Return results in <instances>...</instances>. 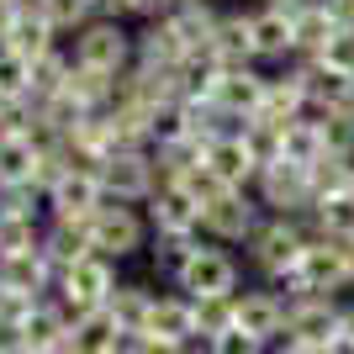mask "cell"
<instances>
[{
    "label": "cell",
    "mask_w": 354,
    "mask_h": 354,
    "mask_svg": "<svg viewBox=\"0 0 354 354\" xmlns=\"http://www.w3.org/2000/svg\"><path fill=\"white\" fill-rule=\"evenodd\" d=\"M307 243H312L307 222H296V217H265L243 249H249V265L259 270L265 281H281V275H291V270H296V259H301Z\"/></svg>",
    "instance_id": "1"
},
{
    "label": "cell",
    "mask_w": 354,
    "mask_h": 354,
    "mask_svg": "<svg viewBox=\"0 0 354 354\" xmlns=\"http://www.w3.org/2000/svg\"><path fill=\"white\" fill-rule=\"evenodd\" d=\"M80 69H95V74H127L138 59L133 48V32L122 27V21H106V16H95V21H85V27L74 32V53H69Z\"/></svg>",
    "instance_id": "2"
},
{
    "label": "cell",
    "mask_w": 354,
    "mask_h": 354,
    "mask_svg": "<svg viewBox=\"0 0 354 354\" xmlns=\"http://www.w3.org/2000/svg\"><path fill=\"white\" fill-rule=\"evenodd\" d=\"M254 196H259L265 217H296V222H307L312 207H317L312 175H307V169H296V164H286V159L265 164V169L254 175Z\"/></svg>",
    "instance_id": "3"
},
{
    "label": "cell",
    "mask_w": 354,
    "mask_h": 354,
    "mask_svg": "<svg viewBox=\"0 0 354 354\" xmlns=\"http://www.w3.org/2000/svg\"><path fill=\"white\" fill-rule=\"evenodd\" d=\"M101 191L106 201H122V207H143L148 196L159 191V169H153V148H111L101 159Z\"/></svg>",
    "instance_id": "4"
},
{
    "label": "cell",
    "mask_w": 354,
    "mask_h": 354,
    "mask_svg": "<svg viewBox=\"0 0 354 354\" xmlns=\"http://www.w3.org/2000/svg\"><path fill=\"white\" fill-rule=\"evenodd\" d=\"M148 249V217L138 207H122V201H106L95 217H90V254H101L111 265L133 259Z\"/></svg>",
    "instance_id": "5"
},
{
    "label": "cell",
    "mask_w": 354,
    "mask_h": 354,
    "mask_svg": "<svg viewBox=\"0 0 354 354\" xmlns=\"http://www.w3.org/2000/svg\"><path fill=\"white\" fill-rule=\"evenodd\" d=\"M238 281H243V270L222 243H196V254L175 275V291L191 301H212V296H238Z\"/></svg>",
    "instance_id": "6"
},
{
    "label": "cell",
    "mask_w": 354,
    "mask_h": 354,
    "mask_svg": "<svg viewBox=\"0 0 354 354\" xmlns=\"http://www.w3.org/2000/svg\"><path fill=\"white\" fill-rule=\"evenodd\" d=\"M117 265L111 259H101V254H85L80 265H69L59 275V286H53V296L64 301V312L69 317H85V312H101L106 301H111V291H117Z\"/></svg>",
    "instance_id": "7"
},
{
    "label": "cell",
    "mask_w": 354,
    "mask_h": 354,
    "mask_svg": "<svg viewBox=\"0 0 354 354\" xmlns=\"http://www.w3.org/2000/svg\"><path fill=\"white\" fill-rule=\"evenodd\" d=\"M259 222H265V207H259L254 191H222L217 201L201 212V233H207V243H222V249H227V243H249Z\"/></svg>",
    "instance_id": "8"
},
{
    "label": "cell",
    "mask_w": 354,
    "mask_h": 354,
    "mask_svg": "<svg viewBox=\"0 0 354 354\" xmlns=\"http://www.w3.org/2000/svg\"><path fill=\"white\" fill-rule=\"evenodd\" d=\"M344 328V307L339 296H296L286 301V339L307 344V349H328Z\"/></svg>",
    "instance_id": "9"
},
{
    "label": "cell",
    "mask_w": 354,
    "mask_h": 354,
    "mask_svg": "<svg viewBox=\"0 0 354 354\" xmlns=\"http://www.w3.org/2000/svg\"><path fill=\"white\" fill-rule=\"evenodd\" d=\"M233 328L249 333V339H259L265 349H275V344L286 339V296L270 291V286H243V291H238Z\"/></svg>",
    "instance_id": "10"
},
{
    "label": "cell",
    "mask_w": 354,
    "mask_h": 354,
    "mask_svg": "<svg viewBox=\"0 0 354 354\" xmlns=\"http://www.w3.org/2000/svg\"><path fill=\"white\" fill-rule=\"evenodd\" d=\"M43 207H48V222H90L106 207L101 175L95 169H64V180L43 196Z\"/></svg>",
    "instance_id": "11"
},
{
    "label": "cell",
    "mask_w": 354,
    "mask_h": 354,
    "mask_svg": "<svg viewBox=\"0 0 354 354\" xmlns=\"http://www.w3.org/2000/svg\"><path fill=\"white\" fill-rule=\"evenodd\" d=\"M265 80L270 74L259 64H238V69H217L212 74V106L233 122H249L265 101Z\"/></svg>",
    "instance_id": "12"
},
{
    "label": "cell",
    "mask_w": 354,
    "mask_h": 354,
    "mask_svg": "<svg viewBox=\"0 0 354 354\" xmlns=\"http://www.w3.org/2000/svg\"><path fill=\"white\" fill-rule=\"evenodd\" d=\"M143 207H148L143 217H148V233L153 238H201V207L180 185H159Z\"/></svg>",
    "instance_id": "13"
},
{
    "label": "cell",
    "mask_w": 354,
    "mask_h": 354,
    "mask_svg": "<svg viewBox=\"0 0 354 354\" xmlns=\"http://www.w3.org/2000/svg\"><path fill=\"white\" fill-rule=\"evenodd\" d=\"M143 339H159V344H191L201 339V323H196V301L191 296H153L148 307V323H143Z\"/></svg>",
    "instance_id": "14"
},
{
    "label": "cell",
    "mask_w": 354,
    "mask_h": 354,
    "mask_svg": "<svg viewBox=\"0 0 354 354\" xmlns=\"http://www.w3.org/2000/svg\"><path fill=\"white\" fill-rule=\"evenodd\" d=\"M296 74H301V85H307L312 117L339 111V106H354V74L333 69V64H323V59H301V64H296Z\"/></svg>",
    "instance_id": "15"
},
{
    "label": "cell",
    "mask_w": 354,
    "mask_h": 354,
    "mask_svg": "<svg viewBox=\"0 0 354 354\" xmlns=\"http://www.w3.org/2000/svg\"><path fill=\"white\" fill-rule=\"evenodd\" d=\"M0 48L16 53L21 64H37V59H48V53H59V32L48 27V16L37 11V6H21L16 21H11V32L0 37Z\"/></svg>",
    "instance_id": "16"
},
{
    "label": "cell",
    "mask_w": 354,
    "mask_h": 354,
    "mask_svg": "<svg viewBox=\"0 0 354 354\" xmlns=\"http://www.w3.org/2000/svg\"><path fill=\"white\" fill-rule=\"evenodd\" d=\"M307 85H301V74L286 69V74H270L265 80V101H259V111H254L249 122H270V127H286V122L307 117Z\"/></svg>",
    "instance_id": "17"
},
{
    "label": "cell",
    "mask_w": 354,
    "mask_h": 354,
    "mask_svg": "<svg viewBox=\"0 0 354 354\" xmlns=\"http://www.w3.org/2000/svg\"><path fill=\"white\" fill-rule=\"evenodd\" d=\"M207 169L227 185V191H254V175H259V159L254 148L243 143V133H227L207 148Z\"/></svg>",
    "instance_id": "18"
},
{
    "label": "cell",
    "mask_w": 354,
    "mask_h": 354,
    "mask_svg": "<svg viewBox=\"0 0 354 354\" xmlns=\"http://www.w3.org/2000/svg\"><path fill=\"white\" fill-rule=\"evenodd\" d=\"M0 286H6V291H21V296H53L59 270L48 265L43 249H32V254H0Z\"/></svg>",
    "instance_id": "19"
},
{
    "label": "cell",
    "mask_w": 354,
    "mask_h": 354,
    "mask_svg": "<svg viewBox=\"0 0 354 354\" xmlns=\"http://www.w3.org/2000/svg\"><path fill=\"white\" fill-rule=\"evenodd\" d=\"M133 48H138L133 64H148V69H185V64H191V53H185V43H180V32H175L169 16L148 21L143 32H133Z\"/></svg>",
    "instance_id": "20"
},
{
    "label": "cell",
    "mask_w": 354,
    "mask_h": 354,
    "mask_svg": "<svg viewBox=\"0 0 354 354\" xmlns=\"http://www.w3.org/2000/svg\"><path fill=\"white\" fill-rule=\"evenodd\" d=\"M69 328H74V317L64 312V301L59 296H43V301L32 307V317L21 323V344H27V354L64 349V344H69Z\"/></svg>",
    "instance_id": "21"
},
{
    "label": "cell",
    "mask_w": 354,
    "mask_h": 354,
    "mask_svg": "<svg viewBox=\"0 0 354 354\" xmlns=\"http://www.w3.org/2000/svg\"><path fill=\"white\" fill-rule=\"evenodd\" d=\"M286 16H291V32H296V64L301 59H323L328 37H333V16L317 6V0H291V6H281Z\"/></svg>",
    "instance_id": "22"
},
{
    "label": "cell",
    "mask_w": 354,
    "mask_h": 354,
    "mask_svg": "<svg viewBox=\"0 0 354 354\" xmlns=\"http://www.w3.org/2000/svg\"><path fill=\"white\" fill-rule=\"evenodd\" d=\"M249 21H254V64L296 59V32L281 6H259V11H249Z\"/></svg>",
    "instance_id": "23"
},
{
    "label": "cell",
    "mask_w": 354,
    "mask_h": 354,
    "mask_svg": "<svg viewBox=\"0 0 354 354\" xmlns=\"http://www.w3.org/2000/svg\"><path fill=\"white\" fill-rule=\"evenodd\" d=\"M212 64H217V69L254 64V21H249V11H222L217 37H212Z\"/></svg>",
    "instance_id": "24"
},
{
    "label": "cell",
    "mask_w": 354,
    "mask_h": 354,
    "mask_svg": "<svg viewBox=\"0 0 354 354\" xmlns=\"http://www.w3.org/2000/svg\"><path fill=\"white\" fill-rule=\"evenodd\" d=\"M169 21H175V32H180V43H185V53H191V59H212V37H217V21H222V11L212 6V0L175 6V11H169Z\"/></svg>",
    "instance_id": "25"
},
{
    "label": "cell",
    "mask_w": 354,
    "mask_h": 354,
    "mask_svg": "<svg viewBox=\"0 0 354 354\" xmlns=\"http://www.w3.org/2000/svg\"><path fill=\"white\" fill-rule=\"evenodd\" d=\"M122 333L117 323H111V312H85V317H74V328H69V344H64V354H111V349H122Z\"/></svg>",
    "instance_id": "26"
},
{
    "label": "cell",
    "mask_w": 354,
    "mask_h": 354,
    "mask_svg": "<svg viewBox=\"0 0 354 354\" xmlns=\"http://www.w3.org/2000/svg\"><path fill=\"white\" fill-rule=\"evenodd\" d=\"M323 153H328V143H323V122L312 117V111L281 127V159H286V164H296V169H312Z\"/></svg>",
    "instance_id": "27"
},
{
    "label": "cell",
    "mask_w": 354,
    "mask_h": 354,
    "mask_svg": "<svg viewBox=\"0 0 354 354\" xmlns=\"http://www.w3.org/2000/svg\"><path fill=\"white\" fill-rule=\"evenodd\" d=\"M43 254H48V265L59 270H69V265H80L90 254V222H48L43 227Z\"/></svg>",
    "instance_id": "28"
},
{
    "label": "cell",
    "mask_w": 354,
    "mask_h": 354,
    "mask_svg": "<svg viewBox=\"0 0 354 354\" xmlns=\"http://www.w3.org/2000/svg\"><path fill=\"white\" fill-rule=\"evenodd\" d=\"M153 296L159 291H148L143 281H122L117 291H111V301H106V312H111V323L133 339V333H143V323H148V307H153Z\"/></svg>",
    "instance_id": "29"
},
{
    "label": "cell",
    "mask_w": 354,
    "mask_h": 354,
    "mask_svg": "<svg viewBox=\"0 0 354 354\" xmlns=\"http://www.w3.org/2000/svg\"><path fill=\"white\" fill-rule=\"evenodd\" d=\"M32 169H37V148L21 138V127L0 138V185H32Z\"/></svg>",
    "instance_id": "30"
},
{
    "label": "cell",
    "mask_w": 354,
    "mask_h": 354,
    "mask_svg": "<svg viewBox=\"0 0 354 354\" xmlns=\"http://www.w3.org/2000/svg\"><path fill=\"white\" fill-rule=\"evenodd\" d=\"M307 175H312V191H317V196L354 191V159H339V153H323V159L312 164Z\"/></svg>",
    "instance_id": "31"
},
{
    "label": "cell",
    "mask_w": 354,
    "mask_h": 354,
    "mask_svg": "<svg viewBox=\"0 0 354 354\" xmlns=\"http://www.w3.org/2000/svg\"><path fill=\"white\" fill-rule=\"evenodd\" d=\"M43 249V222L37 217H0V254H32Z\"/></svg>",
    "instance_id": "32"
},
{
    "label": "cell",
    "mask_w": 354,
    "mask_h": 354,
    "mask_svg": "<svg viewBox=\"0 0 354 354\" xmlns=\"http://www.w3.org/2000/svg\"><path fill=\"white\" fill-rule=\"evenodd\" d=\"M32 95V64H21L16 53L0 48V101L6 106H27Z\"/></svg>",
    "instance_id": "33"
},
{
    "label": "cell",
    "mask_w": 354,
    "mask_h": 354,
    "mask_svg": "<svg viewBox=\"0 0 354 354\" xmlns=\"http://www.w3.org/2000/svg\"><path fill=\"white\" fill-rule=\"evenodd\" d=\"M196 243H201V238H153L148 259H153V270H159L164 281H175L180 270H185V259L196 254Z\"/></svg>",
    "instance_id": "34"
},
{
    "label": "cell",
    "mask_w": 354,
    "mask_h": 354,
    "mask_svg": "<svg viewBox=\"0 0 354 354\" xmlns=\"http://www.w3.org/2000/svg\"><path fill=\"white\" fill-rule=\"evenodd\" d=\"M37 11L48 16L53 32H80L85 21H95V6H90V0H37Z\"/></svg>",
    "instance_id": "35"
},
{
    "label": "cell",
    "mask_w": 354,
    "mask_h": 354,
    "mask_svg": "<svg viewBox=\"0 0 354 354\" xmlns=\"http://www.w3.org/2000/svg\"><path fill=\"white\" fill-rule=\"evenodd\" d=\"M323 143L328 153H339V159H354V106H339V111H323Z\"/></svg>",
    "instance_id": "36"
},
{
    "label": "cell",
    "mask_w": 354,
    "mask_h": 354,
    "mask_svg": "<svg viewBox=\"0 0 354 354\" xmlns=\"http://www.w3.org/2000/svg\"><path fill=\"white\" fill-rule=\"evenodd\" d=\"M233 312H238V296H212V301H196V323L207 339H217L233 328Z\"/></svg>",
    "instance_id": "37"
},
{
    "label": "cell",
    "mask_w": 354,
    "mask_h": 354,
    "mask_svg": "<svg viewBox=\"0 0 354 354\" xmlns=\"http://www.w3.org/2000/svg\"><path fill=\"white\" fill-rule=\"evenodd\" d=\"M180 191H185V196H191V201H196V207L207 212L212 201H217V196L227 191V185H222V180H217V175H212V169H207V159H201V164H196V169H191V175L180 180Z\"/></svg>",
    "instance_id": "38"
},
{
    "label": "cell",
    "mask_w": 354,
    "mask_h": 354,
    "mask_svg": "<svg viewBox=\"0 0 354 354\" xmlns=\"http://www.w3.org/2000/svg\"><path fill=\"white\" fill-rule=\"evenodd\" d=\"M37 185H0V217H37Z\"/></svg>",
    "instance_id": "39"
},
{
    "label": "cell",
    "mask_w": 354,
    "mask_h": 354,
    "mask_svg": "<svg viewBox=\"0 0 354 354\" xmlns=\"http://www.w3.org/2000/svg\"><path fill=\"white\" fill-rule=\"evenodd\" d=\"M37 301H43V296H21V291H6V286H0V328H16V333H21V323L32 317Z\"/></svg>",
    "instance_id": "40"
},
{
    "label": "cell",
    "mask_w": 354,
    "mask_h": 354,
    "mask_svg": "<svg viewBox=\"0 0 354 354\" xmlns=\"http://www.w3.org/2000/svg\"><path fill=\"white\" fill-rule=\"evenodd\" d=\"M323 64H333V69L354 74V27H339L333 37H328V48H323Z\"/></svg>",
    "instance_id": "41"
},
{
    "label": "cell",
    "mask_w": 354,
    "mask_h": 354,
    "mask_svg": "<svg viewBox=\"0 0 354 354\" xmlns=\"http://www.w3.org/2000/svg\"><path fill=\"white\" fill-rule=\"evenodd\" d=\"M212 354H270L259 339H249V333H238V328H227V333H217L212 339Z\"/></svg>",
    "instance_id": "42"
},
{
    "label": "cell",
    "mask_w": 354,
    "mask_h": 354,
    "mask_svg": "<svg viewBox=\"0 0 354 354\" xmlns=\"http://www.w3.org/2000/svg\"><path fill=\"white\" fill-rule=\"evenodd\" d=\"M169 11H175V0H127V16H143V21H159Z\"/></svg>",
    "instance_id": "43"
},
{
    "label": "cell",
    "mask_w": 354,
    "mask_h": 354,
    "mask_svg": "<svg viewBox=\"0 0 354 354\" xmlns=\"http://www.w3.org/2000/svg\"><path fill=\"white\" fill-rule=\"evenodd\" d=\"M328 16H333V27H354V0H317Z\"/></svg>",
    "instance_id": "44"
},
{
    "label": "cell",
    "mask_w": 354,
    "mask_h": 354,
    "mask_svg": "<svg viewBox=\"0 0 354 354\" xmlns=\"http://www.w3.org/2000/svg\"><path fill=\"white\" fill-rule=\"evenodd\" d=\"M95 6V16H106V21H122L127 16V0H90Z\"/></svg>",
    "instance_id": "45"
},
{
    "label": "cell",
    "mask_w": 354,
    "mask_h": 354,
    "mask_svg": "<svg viewBox=\"0 0 354 354\" xmlns=\"http://www.w3.org/2000/svg\"><path fill=\"white\" fill-rule=\"evenodd\" d=\"M270 354H323V349H307V344H291V339H281Z\"/></svg>",
    "instance_id": "46"
},
{
    "label": "cell",
    "mask_w": 354,
    "mask_h": 354,
    "mask_svg": "<svg viewBox=\"0 0 354 354\" xmlns=\"http://www.w3.org/2000/svg\"><path fill=\"white\" fill-rule=\"evenodd\" d=\"M323 354H354V344H349V339H344V333H339V339L328 344V349H323Z\"/></svg>",
    "instance_id": "47"
},
{
    "label": "cell",
    "mask_w": 354,
    "mask_h": 354,
    "mask_svg": "<svg viewBox=\"0 0 354 354\" xmlns=\"http://www.w3.org/2000/svg\"><path fill=\"white\" fill-rule=\"evenodd\" d=\"M339 333H344V339L354 344V307H344V328H339Z\"/></svg>",
    "instance_id": "48"
},
{
    "label": "cell",
    "mask_w": 354,
    "mask_h": 354,
    "mask_svg": "<svg viewBox=\"0 0 354 354\" xmlns=\"http://www.w3.org/2000/svg\"><path fill=\"white\" fill-rule=\"evenodd\" d=\"M344 259H349V281H354V238L344 243Z\"/></svg>",
    "instance_id": "49"
},
{
    "label": "cell",
    "mask_w": 354,
    "mask_h": 354,
    "mask_svg": "<svg viewBox=\"0 0 354 354\" xmlns=\"http://www.w3.org/2000/svg\"><path fill=\"white\" fill-rule=\"evenodd\" d=\"M265 6H291V0H265Z\"/></svg>",
    "instance_id": "50"
},
{
    "label": "cell",
    "mask_w": 354,
    "mask_h": 354,
    "mask_svg": "<svg viewBox=\"0 0 354 354\" xmlns=\"http://www.w3.org/2000/svg\"><path fill=\"white\" fill-rule=\"evenodd\" d=\"M175 6H196V0H175Z\"/></svg>",
    "instance_id": "51"
},
{
    "label": "cell",
    "mask_w": 354,
    "mask_h": 354,
    "mask_svg": "<svg viewBox=\"0 0 354 354\" xmlns=\"http://www.w3.org/2000/svg\"><path fill=\"white\" fill-rule=\"evenodd\" d=\"M48 354H64V349H48Z\"/></svg>",
    "instance_id": "52"
},
{
    "label": "cell",
    "mask_w": 354,
    "mask_h": 354,
    "mask_svg": "<svg viewBox=\"0 0 354 354\" xmlns=\"http://www.w3.org/2000/svg\"><path fill=\"white\" fill-rule=\"evenodd\" d=\"M111 354H127V349H111Z\"/></svg>",
    "instance_id": "53"
}]
</instances>
